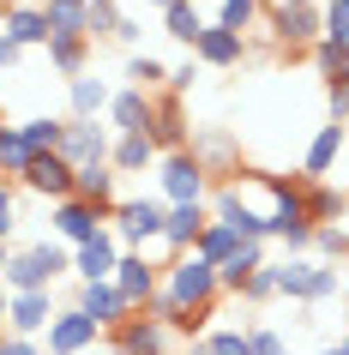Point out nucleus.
Instances as JSON below:
<instances>
[{"label": "nucleus", "instance_id": "nucleus-1", "mask_svg": "<svg viewBox=\"0 0 349 355\" xmlns=\"http://www.w3.org/2000/svg\"><path fill=\"white\" fill-rule=\"evenodd\" d=\"M73 271V247H60L55 235L49 241H31V247H12V259H6V289L12 295H31V289H55L60 277Z\"/></svg>", "mask_w": 349, "mask_h": 355}, {"label": "nucleus", "instance_id": "nucleus-2", "mask_svg": "<svg viewBox=\"0 0 349 355\" xmlns=\"http://www.w3.org/2000/svg\"><path fill=\"white\" fill-rule=\"evenodd\" d=\"M157 295H169L181 313H193V307H217L223 283H217V265H205L199 253H181V259L163 271V289Z\"/></svg>", "mask_w": 349, "mask_h": 355}, {"label": "nucleus", "instance_id": "nucleus-3", "mask_svg": "<svg viewBox=\"0 0 349 355\" xmlns=\"http://www.w3.org/2000/svg\"><path fill=\"white\" fill-rule=\"evenodd\" d=\"M163 223H169V205L157 199V193L121 199V205L109 211V229L121 235V247H127V253H145V247H157V241H163Z\"/></svg>", "mask_w": 349, "mask_h": 355}, {"label": "nucleus", "instance_id": "nucleus-4", "mask_svg": "<svg viewBox=\"0 0 349 355\" xmlns=\"http://www.w3.org/2000/svg\"><path fill=\"white\" fill-rule=\"evenodd\" d=\"M277 295H289V301H331V295H343V271L325 259H283L277 265Z\"/></svg>", "mask_w": 349, "mask_h": 355}, {"label": "nucleus", "instance_id": "nucleus-5", "mask_svg": "<svg viewBox=\"0 0 349 355\" xmlns=\"http://www.w3.org/2000/svg\"><path fill=\"white\" fill-rule=\"evenodd\" d=\"M265 24H271L277 49H313L325 37V6H313V0H271Z\"/></svg>", "mask_w": 349, "mask_h": 355}, {"label": "nucleus", "instance_id": "nucleus-6", "mask_svg": "<svg viewBox=\"0 0 349 355\" xmlns=\"http://www.w3.org/2000/svg\"><path fill=\"white\" fill-rule=\"evenodd\" d=\"M205 193H211V175L193 163V150L157 157V199L163 205H205Z\"/></svg>", "mask_w": 349, "mask_h": 355}, {"label": "nucleus", "instance_id": "nucleus-7", "mask_svg": "<svg viewBox=\"0 0 349 355\" xmlns=\"http://www.w3.org/2000/svg\"><path fill=\"white\" fill-rule=\"evenodd\" d=\"M151 145H157V157H169V150H187V96H175V91H157L151 96Z\"/></svg>", "mask_w": 349, "mask_h": 355}, {"label": "nucleus", "instance_id": "nucleus-8", "mask_svg": "<svg viewBox=\"0 0 349 355\" xmlns=\"http://www.w3.org/2000/svg\"><path fill=\"white\" fill-rule=\"evenodd\" d=\"M73 307H78V313H85V319H91V325H96V331H103V337H109V331H121V325H127V319H133L127 295H121L114 283H78Z\"/></svg>", "mask_w": 349, "mask_h": 355}, {"label": "nucleus", "instance_id": "nucleus-9", "mask_svg": "<svg viewBox=\"0 0 349 355\" xmlns=\"http://www.w3.org/2000/svg\"><path fill=\"white\" fill-rule=\"evenodd\" d=\"M103 343H109V337L96 331L78 307H60V313L49 319V355H96Z\"/></svg>", "mask_w": 349, "mask_h": 355}, {"label": "nucleus", "instance_id": "nucleus-10", "mask_svg": "<svg viewBox=\"0 0 349 355\" xmlns=\"http://www.w3.org/2000/svg\"><path fill=\"white\" fill-rule=\"evenodd\" d=\"M109 150H114V132L103 127V121H67V132H60V157L73 168L109 163Z\"/></svg>", "mask_w": 349, "mask_h": 355}, {"label": "nucleus", "instance_id": "nucleus-11", "mask_svg": "<svg viewBox=\"0 0 349 355\" xmlns=\"http://www.w3.org/2000/svg\"><path fill=\"white\" fill-rule=\"evenodd\" d=\"M49 229H55L60 247H85L96 229H109V217L96 205H85V199H60V205H49Z\"/></svg>", "mask_w": 349, "mask_h": 355}, {"label": "nucleus", "instance_id": "nucleus-12", "mask_svg": "<svg viewBox=\"0 0 349 355\" xmlns=\"http://www.w3.org/2000/svg\"><path fill=\"white\" fill-rule=\"evenodd\" d=\"M109 283L121 289V295H127L133 313H139V307H151V295L163 289V271H157L145 253H127V247H121V265H114V277H109Z\"/></svg>", "mask_w": 349, "mask_h": 355}, {"label": "nucleus", "instance_id": "nucleus-13", "mask_svg": "<svg viewBox=\"0 0 349 355\" xmlns=\"http://www.w3.org/2000/svg\"><path fill=\"white\" fill-rule=\"evenodd\" d=\"M187 150H193V163L205 168V175H229V168L241 163V145L229 127H193L187 132Z\"/></svg>", "mask_w": 349, "mask_h": 355}, {"label": "nucleus", "instance_id": "nucleus-14", "mask_svg": "<svg viewBox=\"0 0 349 355\" xmlns=\"http://www.w3.org/2000/svg\"><path fill=\"white\" fill-rule=\"evenodd\" d=\"M114 265H121V235H114V229H96L85 247H73V271H78V283H109V277H114Z\"/></svg>", "mask_w": 349, "mask_h": 355}, {"label": "nucleus", "instance_id": "nucleus-15", "mask_svg": "<svg viewBox=\"0 0 349 355\" xmlns=\"http://www.w3.org/2000/svg\"><path fill=\"white\" fill-rule=\"evenodd\" d=\"M19 187L42 193L49 205H60V199H73V163L60 157V150H49V157H31V168L19 175Z\"/></svg>", "mask_w": 349, "mask_h": 355}, {"label": "nucleus", "instance_id": "nucleus-16", "mask_svg": "<svg viewBox=\"0 0 349 355\" xmlns=\"http://www.w3.org/2000/svg\"><path fill=\"white\" fill-rule=\"evenodd\" d=\"M109 343H114L121 355H169L175 331H169L163 319H151V313H133L121 331H109Z\"/></svg>", "mask_w": 349, "mask_h": 355}, {"label": "nucleus", "instance_id": "nucleus-17", "mask_svg": "<svg viewBox=\"0 0 349 355\" xmlns=\"http://www.w3.org/2000/svg\"><path fill=\"white\" fill-rule=\"evenodd\" d=\"M60 307H55V289H31V295H12L6 301V331L12 337H37V331H49V319H55Z\"/></svg>", "mask_w": 349, "mask_h": 355}, {"label": "nucleus", "instance_id": "nucleus-18", "mask_svg": "<svg viewBox=\"0 0 349 355\" xmlns=\"http://www.w3.org/2000/svg\"><path fill=\"white\" fill-rule=\"evenodd\" d=\"M193 60H199V67H241V60H247V37H241V31H223L217 19H205L199 42H193Z\"/></svg>", "mask_w": 349, "mask_h": 355}, {"label": "nucleus", "instance_id": "nucleus-19", "mask_svg": "<svg viewBox=\"0 0 349 355\" xmlns=\"http://www.w3.org/2000/svg\"><path fill=\"white\" fill-rule=\"evenodd\" d=\"M205 223H211V211H205V205H169V223H163V241H157V247L181 259V253H193V247H199Z\"/></svg>", "mask_w": 349, "mask_h": 355}, {"label": "nucleus", "instance_id": "nucleus-20", "mask_svg": "<svg viewBox=\"0 0 349 355\" xmlns=\"http://www.w3.org/2000/svg\"><path fill=\"white\" fill-rule=\"evenodd\" d=\"M73 199H85V205H96V211H103V217H109V211L121 205V175H114L109 163L73 168Z\"/></svg>", "mask_w": 349, "mask_h": 355}, {"label": "nucleus", "instance_id": "nucleus-21", "mask_svg": "<svg viewBox=\"0 0 349 355\" xmlns=\"http://www.w3.org/2000/svg\"><path fill=\"white\" fill-rule=\"evenodd\" d=\"M109 96H114V85H109L103 73H78V78H67L73 121H103V114H109Z\"/></svg>", "mask_w": 349, "mask_h": 355}, {"label": "nucleus", "instance_id": "nucleus-22", "mask_svg": "<svg viewBox=\"0 0 349 355\" xmlns=\"http://www.w3.org/2000/svg\"><path fill=\"white\" fill-rule=\"evenodd\" d=\"M103 121H109L114 139H121V132H145L151 127V96L133 91V85H121V91L109 96V114H103Z\"/></svg>", "mask_w": 349, "mask_h": 355}, {"label": "nucleus", "instance_id": "nucleus-23", "mask_svg": "<svg viewBox=\"0 0 349 355\" xmlns=\"http://www.w3.org/2000/svg\"><path fill=\"white\" fill-rule=\"evenodd\" d=\"M0 31L19 42V49H49V19H42V6H37V0H31V6H6Z\"/></svg>", "mask_w": 349, "mask_h": 355}, {"label": "nucleus", "instance_id": "nucleus-24", "mask_svg": "<svg viewBox=\"0 0 349 355\" xmlns=\"http://www.w3.org/2000/svg\"><path fill=\"white\" fill-rule=\"evenodd\" d=\"M42 19H49V42L55 37H85L91 42V0H49Z\"/></svg>", "mask_w": 349, "mask_h": 355}, {"label": "nucleus", "instance_id": "nucleus-25", "mask_svg": "<svg viewBox=\"0 0 349 355\" xmlns=\"http://www.w3.org/2000/svg\"><path fill=\"white\" fill-rule=\"evenodd\" d=\"M109 168L114 175H145V168H157V145H151V132H121L109 150Z\"/></svg>", "mask_w": 349, "mask_h": 355}, {"label": "nucleus", "instance_id": "nucleus-26", "mask_svg": "<svg viewBox=\"0 0 349 355\" xmlns=\"http://www.w3.org/2000/svg\"><path fill=\"white\" fill-rule=\"evenodd\" d=\"M301 205H307V223H313V229L343 223V217H349L343 187H325V181H307V187H301Z\"/></svg>", "mask_w": 349, "mask_h": 355}, {"label": "nucleus", "instance_id": "nucleus-27", "mask_svg": "<svg viewBox=\"0 0 349 355\" xmlns=\"http://www.w3.org/2000/svg\"><path fill=\"white\" fill-rule=\"evenodd\" d=\"M349 127H337V121H325V127L313 132L307 157H301V168H307V181H319V175H331V163H337V150H343Z\"/></svg>", "mask_w": 349, "mask_h": 355}, {"label": "nucleus", "instance_id": "nucleus-28", "mask_svg": "<svg viewBox=\"0 0 349 355\" xmlns=\"http://www.w3.org/2000/svg\"><path fill=\"white\" fill-rule=\"evenodd\" d=\"M49 67H55L60 78L91 73V42H85V37H55V42H49Z\"/></svg>", "mask_w": 349, "mask_h": 355}, {"label": "nucleus", "instance_id": "nucleus-29", "mask_svg": "<svg viewBox=\"0 0 349 355\" xmlns=\"http://www.w3.org/2000/svg\"><path fill=\"white\" fill-rule=\"evenodd\" d=\"M259 265H265V241H241V247H235V259H229V265L217 271V283L229 289V295H241V283L253 277Z\"/></svg>", "mask_w": 349, "mask_h": 355}, {"label": "nucleus", "instance_id": "nucleus-30", "mask_svg": "<svg viewBox=\"0 0 349 355\" xmlns=\"http://www.w3.org/2000/svg\"><path fill=\"white\" fill-rule=\"evenodd\" d=\"M60 132H67V121H55V114H37V121H19V139L31 157H49V150H60Z\"/></svg>", "mask_w": 349, "mask_h": 355}, {"label": "nucleus", "instance_id": "nucleus-31", "mask_svg": "<svg viewBox=\"0 0 349 355\" xmlns=\"http://www.w3.org/2000/svg\"><path fill=\"white\" fill-rule=\"evenodd\" d=\"M235 247H241V235H235L229 223H205V235H199V247H193V253H199L205 265H217V271H223V265L235 259Z\"/></svg>", "mask_w": 349, "mask_h": 355}, {"label": "nucleus", "instance_id": "nucleus-32", "mask_svg": "<svg viewBox=\"0 0 349 355\" xmlns=\"http://www.w3.org/2000/svg\"><path fill=\"white\" fill-rule=\"evenodd\" d=\"M127 85H133V91H145V96H157L169 85V67L157 55H139V49H133V55H127Z\"/></svg>", "mask_w": 349, "mask_h": 355}, {"label": "nucleus", "instance_id": "nucleus-33", "mask_svg": "<svg viewBox=\"0 0 349 355\" xmlns=\"http://www.w3.org/2000/svg\"><path fill=\"white\" fill-rule=\"evenodd\" d=\"M163 31H169L175 42H187V49H193V42H199V31H205V19H199V0H175V6L163 12Z\"/></svg>", "mask_w": 349, "mask_h": 355}, {"label": "nucleus", "instance_id": "nucleus-34", "mask_svg": "<svg viewBox=\"0 0 349 355\" xmlns=\"http://www.w3.org/2000/svg\"><path fill=\"white\" fill-rule=\"evenodd\" d=\"M24 168H31V150H24L19 127H0V181H19Z\"/></svg>", "mask_w": 349, "mask_h": 355}, {"label": "nucleus", "instance_id": "nucleus-35", "mask_svg": "<svg viewBox=\"0 0 349 355\" xmlns=\"http://www.w3.org/2000/svg\"><path fill=\"white\" fill-rule=\"evenodd\" d=\"M205 355H247V331H235V325H211V331L199 337Z\"/></svg>", "mask_w": 349, "mask_h": 355}, {"label": "nucleus", "instance_id": "nucleus-36", "mask_svg": "<svg viewBox=\"0 0 349 355\" xmlns=\"http://www.w3.org/2000/svg\"><path fill=\"white\" fill-rule=\"evenodd\" d=\"M253 19H259V0H223V6H217V24H223V31H241V37H247Z\"/></svg>", "mask_w": 349, "mask_h": 355}, {"label": "nucleus", "instance_id": "nucleus-37", "mask_svg": "<svg viewBox=\"0 0 349 355\" xmlns=\"http://www.w3.org/2000/svg\"><path fill=\"white\" fill-rule=\"evenodd\" d=\"M319 42H331V49H343L349 55V0H331L325 6V37Z\"/></svg>", "mask_w": 349, "mask_h": 355}, {"label": "nucleus", "instance_id": "nucleus-38", "mask_svg": "<svg viewBox=\"0 0 349 355\" xmlns=\"http://www.w3.org/2000/svg\"><path fill=\"white\" fill-rule=\"evenodd\" d=\"M247 355H289V337L271 325H247Z\"/></svg>", "mask_w": 349, "mask_h": 355}, {"label": "nucleus", "instance_id": "nucleus-39", "mask_svg": "<svg viewBox=\"0 0 349 355\" xmlns=\"http://www.w3.org/2000/svg\"><path fill=\"white\" fill-rule=\"evenodd\" d=\"M271 295H277V265H259L253 277L241 283V301H253V307H259V301H271Z\"/></svg>", "mask_w": 349, "mask_h": 355}, {"label": "nucleus", "instance_id": "nucleus-40", "mask_svg": "<svg viewBox=\"0 0 349 355\" xmlns=\"http://www.w3.org/2000/svg\"><path fill=\"white\" fill-rule=\"evenodd\" d=\"M313 253H325V259H349V235H343L337 223L313 229Z\"/></svg>", "mask_w": 349, "mask_h": 355}, {"label": "nucleus", "instance_id": "nucleus-41", "mask_svg": "<svg viewBox=\"0 0 349 355\" xmlns=\"http://www.w3.org/2000/svg\"><path fill=\"white\" fill-rule=\"evenodd\" d=\"M114 24H121V0H91V42L114 37Z\"/></svg>", "mask_w": 349, "mask_h": 355}, {"label": "nucleus", "instance_id": "nucleus-42", "mask_svg": "<svg viewBox=\"0 0 349 355\" xmlns=\"http://www.w3.org/2000/svg\"><path fill=\"white\" fill-rule=\"evenodd\" d=\"M193 78H199V60H181V67H169V91L187 96V91H193Z\"/></svg>", "mask_w": 349, "mask_h": 355}, {"label": "nucleus", "instance_id": "nucleus-43", "mask_svg": "<svg viewBox=\"0 0 349 355\" xmlns=\"http://www.w3.org/2000/svg\"><path fill=\"white\" fill-rule=\"evenodd\" d=\"M12 223H19V205H12V187L0 181V241H12Z\"/></svg>", "mask_w": 349, "mask_h": 355}, {"label": "nucleus", "instance_id": "nucleus-44", "mask_svg": "<svg viewBox=\"0 0 349 355\" xmlns=\"http://www.w3.org/2000/svg\"><path fill=\"white\" fill-rule=\"evenodd\" d=\"M139 37H145V24L121 12V24H114V42H127V49H139Z\"/></svg>", "mask_w": 349, "mask_h": 355}, {"label": "nucleus", "instance_id": "nucleus-45", "mask_svg": "<svg viewBox=\"0 0 349 355\" xmlns=\"http://www.w3.org/2000/svg\"><path fill=\"white\" fill-rule=\"evenodd\" d=\"M19 60H24V49H19V42H12V37H6V31H0V73H12Z\"/></svg>", "mask_w": 349, "mask_h": 355}, {"label": "nucleus", "instance_id": "nucleus-46", "mask_svg": "<svg viewBox=\"0 0 349 355\" xmlns=\"http://www.w3.org/2000/svg\"><path fill=\"white\" fill-rule=\"evenodd\" d=\"M331 121H337V127L349 121V85H331Z\"/></svg>", "mask_w": 349, "mask_h": 355}, {"label": "nucleus", "instance_id": "nucleus-47", "mask_svg": "<svg viewBox=\"0 0 349 355\" xmlns=\"http://www.w3.org/2000/svg\"><path fill=\"white\" fill-rule=\"evenodd\" d=\"M0 355H42V349L31 343V337H12V331H6V337H0Z\"/></svg>", "mask_w": 349, "mask_h": 355}, {"label": "nucleus", "instance_id": "nucleus-48", "mask_svg": "<svg viewBox=\"0 0 349 355\" xmlns=\"http://www.w3.org/2000/svg\"><path fill=\"white\" fill-rule=\"evenodd\" d=\"M6 301H12V289H6V277H0V325H6Z\"/></svg>", "mask_w": 349, "mask_h": 355}, {"label": "nucleus", "instance_id": "nucleus-49", "mask_svg": "<svg viewBox=\"0 0 349 355\" xmlns=\"http://www.w3.org/2000/svg\"><path fill=\"white\" fill-rule=\"evenodd\" d=\"M6 259H12V241H0V271H6Z\"/></svg>", "mask_w": 349, "mask_h": 355}, {"label": "nucleus", "instance_id": "nucleus-50", "mask_svg": "<svg viewBox=\"0 0 349 355\" xmlns=\"http://www.w3.org/2000/svg\"><path fill=\"white\" fill-rule=\"evenodd\" d=\"M145 6H151V12H169V6H175V0H145Z\"/></svg>", "mask_w": 349, "mask_h": 355}, {"label": "nucleus", "instance_id": "nucleus-51", "mask_svg": "<svg viewBox=\"0 0 349 355\" xmlns=\"http://www.w3.org/2000/svg\"><path fill=\"white\" fill-rule=\"evenodd\" d=\"M337 349H343V355H349V331H343V337H337Z\"/></svg>", "mask_w": 349, "mask_h": 355}, {"label": "nucleus", "instance_id": "nucleus-52", "mask_svg": "<svg viewBox=\"0 0 349 355\" xmlns=\"http://www.w3.org/2000/svg\"><path fill=\"white\" fill-rule=\"evenodd\" d=\"M96 355H121V349H114V343H103V349H96Z\"/></svg>", "mask_w": 349, "mask_h": 355}, {"label": "nucleus", "instance_id": "nucleus-53", "mask_svg": "<svg viewBox=\"0 0 349 355\" xmlns=\"http://www.w3.org/2000/svg\"><path fill=\"white\" fill-rule=\"evenodd\" d=\"M319 355H343V349H337V343H331V349H319Z\"/></svg>", "mask_w": 349, "mask_h": 355}, {"label": "nucleus", "instance_id": "nucleus-54", "mask_svg": "<svg viewBox=\"0 0 349 355\" xmlns=\"http://www.w3.org/2000/svg\"><path fill=\"white\" fill-rule=\"evenodd\" d=\"M6 6H12V0H0V19H6Z\"/></svg>", "mask_w": 349, "mask_h": 355}, {"label": "nucleus", "instance_id": "nucleus-55", "mask_svg": "<svg viewBox=\"0 0 349 355\" xmlns=\"http://www.w3.org/2000/svg\"><path fill=\"white\" fill-rule=\"evenodd\" d=\"M343 199H349V175H343Z\"/></svg>", "mask_w": 349, "mask_h": 355}, {"label": "nucleus", "instance_id": "nucleus-56", "mask_svg": "<svg viewBox=\"0 0 349 355\" xmlns=\"http://www.w3.org/2000/svg\"><path fill=\"white\" fill-rule=\"evenodd\" d=\"M313 6H331V0H313Z\"/></svg>", "mask_w": 349, "mask_h": 355}, {"label": "nucleus", "instance_id": "nucleus-57", "mask_svg": "<svg viewBox=\"0 0 349 355\" xmlns=\"http://www.w3.org/2000/svg\"><path fill=\"white\" fill-rule=\"evenodd\" d=\"M0 127H6V114H0Z\"/></svg>", "mask_w": 349, "mask_h": 355}, {"label": "nucleus", "instance_id": "nucleus-58", "mask_svg": "<svg viewBox=\"0 0 349 355\" xmlns=\"http://www.w3.org/2000/svg\"><path fill=\"white\" fill-rule=\"evenodd\" d=\"M37 6H49V0H37Z\"/></svg>", "mask_w": 349, "mask_h": 355}]
</instances>
